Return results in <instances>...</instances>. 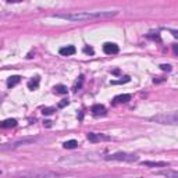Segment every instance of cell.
Instances as JSON below:
<instances>
[{
	"label": "cell",
	"instance_id": "obj_1",
	"mask_svg": "<svg viewBox=\"0 0 178 178\" xmlns=\"http://www.w3.org/2000/svg\"><path fill=\"white\" fill-rule=\"evenodd\" d=\"M118 11H75L67 13V14H56V18H61L71 22H81V21L97 20V18H109V17L117 16Z\"/></svg>",
	"mask_w": 178,
	"mask_h": 178
},
{
	"label": "cell",
	"instance_id": "obj_2",
	"mask_svg": "<svg viewBox=\"0 0 178 178\" xmlns=\"http://www.w3.org/2000/svg\"><path fill=\"white\" fill-rule=\"evenodd\" d=\"M59 173L50 170H24L17 171L13 174L14 178H56L59 177Z\"/></svg>",
	"mask_w": 178,
	"mask_h": 178
},
{
	"label": "cell",
	"instance_id": "obj_3",
	"mask_svg": "<svg viewBox=\"0 0 178 178\" xmlns=\"http://www.w3.org/2000/svg\"><path fill=\"white\" fill-rule=\"evenodd\" d=\"M150 121L159 122V124H170V125H175L178 122L177 113H164V114H157L154 117L149 118Z\"/></svg>",
	"mask_w": 178,
	"mask_h": 178
},
{
	"label": "cell",
	"instance_id": "obj_4",
	"mask_svg": "<svg viewBox=\"0 0 178 178\" xmlns=\"http://www.w3.org/2000/svg\"><path fill=\"white\" fill-rule=\"evenodd\" d=\"M106 160H116V162H138V156L134 153H125V152H118V153H113L109 156H105Z\"/></svg>",
	"mask_w": 178,
	"mask_h": 178
},
{
	"label": "cell",
	"instance_id": "obj_5",
	"mask_svg": "<svg viewBox=\"0 0 178 178\" xmlns=\"http://www.w3.org/2000/svg\"><path fill=\"white\" fill-rule=\"evenodd\" d=\"M36 141L35 138H24V139H20V141H16L13 143H7L4 146H0V149H16V148H20V146H25V145H31Z\"/></svg>",
	"mask_w": 178,
	"mask_h": 178
},
{
	"label": "cell",
	"instance_id": "obj_6",
	"mask_svg": "<svg viewBox=\"0 0 178 178\" xmlns=\"http://www.w3.org/2000/svg\"><path fill=\"white\" fill-rule=\"evenodd\" d=\"M89 142H93V143H96V142H100V141H109L110 138L103 135V134H95V132H89L86 135Z\"/></svg>",
	"mask_w": 178,
	"mask_h": 178
},
{
	"label": "cell",
	"instance_id": "obj_7",
	"mask_svg": "<svg viewBox=\"0 0 178 178\" xmlns=\"http://www.w3.org/2000/svg\"><path fill=\"white\" fill-rule=\"evenodd\" d=\"M118 46L116 43H105L103 44V52L106 54H117L118 53Z\"/></svg>",
	"mask_w": 178,
	"mask_h": 178
},
{
	"label": "cell",
	"instance_id": "obj_8",
	"mask_svg": "<svg viewBox=\"0 0 178 178\" xmlns=\"http://www.w3.org/2000/svg\"><path fill=\"white\" fill-rule=\"evenodd\" d=\"M90 111H92L93 116H96V117H99V116H105L106 114V107L103 105H93L92 109H90Z\"/></svg>",
	"mask_w": 178,
	"mask_h": 178
},
{
	"label": "cell",
	"instance_id": "obj_9",
	"mask_svg": "<svg viewBox=\"0 0 178 178\" xmlns=\"http://www.w3.org/2000/svg\"><path fill=\"white\" fill-rule=\"evenodd\" d=\"M75 52H77V49L74 47V46H65V47H61L60 50H59V53H60L61 56H73V54H75Z\"/></svg>",
	"mask_w": 178,
	"mask_h": 178
},
{
	"label": "cell",
	"instance_id": "obj_10",
	"mask_svg": "<svg viewBox=\"0 0 178 178\" xmlns=\"http://www.w3.org/2000/svg\"><path fill=\"white\" fill-rule=\"evenodd\" d=\"M16 125H17V120H14V118H7V120L0 122V128H14Z\"/></svg>",
	"mask_w": 178,
	"mask_h": 178
},
{
	"label": "cell",
	"instance_id": "obj_11",
	"mask_svg": "<svg viewBox=\"0 0 178 178\" xmlns=\"http://www.w3.org/2000/svg\"><path fill=\"white\" fill-rule=\"evenodd\" d=\"M142 166H146V167H167L166 162H142Z\"/></svg>",
	"mask_w": 178,
	"mask_h": 178
},
{
	"label": "cell",
	"instance_id": "obj_12",
	"mask_svg": "<svg viewBox=\"0 0 178 178\" xmlns=\"http://www.w3.org/2000/svg\"><path fill=\"white\" fill-rule=\"evenodd\" d=\"M157 175H163L167 178H178V173L175 170H167V171H159Z\"/></svg>",
	"mask_w": 178,
	"mask_h": 178
},
{
	"label": "cell",
	"instance_id": "obj_13",
	"mask_svg": "<svg viewBox=\"0 0 178 178\" xmlns=\"http://www.w3.org/2000/svg\"><path fill=\"white\" fill-rule=\"evenodd\" d=\"M20 81H21V77H18V75L10 77V78L7 79V86H8V88H13V86H16Z\"/></svg>",
	"mask_w": 178,
	"mask_h": 178
},
{
	"label": "cell",
	"instance_id": "obj_14",
	"mask_svg": "<svg viewBox=\"0 0 178 178\" xmlns=\"http://www.w3.org/2000/svg\"><path fill=\"white\" fill-rule=\"evenodd\" d=\"M131 99V95H118L114 97V103H127Z\"/></svg>",
	"mask_w": 178,
	"mask_h": 178
},
{
	"label": "cell",
	"instance_id": "obj_15",
	"mask_svg": "<svg viewBox=\"0 0 178 178\" xmlns=\"http://www.w3.org/2000/svg\"><path fill=\"white\" fill-rule=\"evenodd\" d=\"M78 146V142L75 139H71V141H67L64 142V148L65 149H75Z\"/></svg>",
	"mask_w": 178,
	"mask_h": 178
},
{
	"label": "cell",
	"instance_id": "obj_16",
	"mask_svg": "<svg viewBox=\"0 0 178 178\" xmlns=\"http://www.w3.org/2000/svg\"><path fill=\"white\" fill-rule=\"evenodd\" d=\"M39 86V78L35 77V79H32V81L28 82V88L31 89V90H35V89Z\"/></svg>",
	"mask_w": 178,
	"mask_h": 178
},
{
	"label": "cell",
	"instance_id": "obj_17",
	"mask_svg": "<svg viewBox=\"0 0 178 178\" xmlns=\"http://www.w3.org/2000/svg\"><path fill=\"white\" fill-rule=\"evenodd\" d=\"M54 92L60 93V95H64V93H67V86H64V85H56V86H54Z\"/></svg>",
	"mask_w": 178,
	"mask_h": 178
},
{
	"label": "cell",
	"instance_id": "obj_18",
	"mask_svg": "<svg viewBox=\"0 0 178 178\" xmlns=\"http://www.w3.org/2000/svg\"><path fill=\"white\" fill-rule=\"evenodd\" d=\"M82 84H84V75H81V77H79V81H78L77 82V84H75V85H74V92H77V90H78V89H79V88H81V86H82Z\"/></svg>",
	"mask_w": 178,
	"mask_h": 178
},
{
	"label": "cell",
	"instance_id": "obj_19",
	"mask_svg": "<svg viewBox=\"0 0 178 178\" xmlns=\"http://www.w3.org/2000/svg\"><path fill=\"white\" fill-rule=\"evenodd\" d=\"M125 82H130V77H124V79H120V81H111V85H120V84H125Z\"/></svg>",
	"mask_w": 178,
	"mask_h": 178
},
{
	"label": "cell",
	"instance_id": "obj_20",
	"mask_svg": "<svg viewBox=\"0 0 178 178\" xmlns=\"http://www.w3.org/2000/svg\"><path fill=\"white\" fill-rule=\"evenodd\" d=\"M53 111H54V109H52V107H46V109L42 110V113L44 116H50V114H53Z\"/></svg>",
	"mask_w": 178,
	"mask_h": 178
},
{
	"label": "cell",
	"instance_id": "obj_21",
	"mask_svg": "<svg viewBox=\"0 0 178 178\" xmlns=\"http://www.w3.org/2000/svg\"><path fill=\"white\" fill-rule=\"evenodd\" d=\"M84 53H86V54H90V56H92L95 52H93L92 47H88V46H86V47H84Z\"/></svg>",
	"mask_w": 178,
	"mask_h": 178
},
{
	"label": "cell",
	"instance_id": "obj_22",
	"mask_svg": "<svg viewBox=\"0 0 178 178\" xmlns=\"http://www.w3.org/2000/svg\"><path fill=\"white\" fill-rule=\"evenodd\" d=\"M160 68H162L163 71H171V65H168V64H162V65H160Z\"/></svg>",
	"mask_w": 178,
	"mask_h": 178
},
{
	"label": "cell",
	"instance_id": "obj_23",
	"mask_svg": "<svg viewBox=\"0 0 178 178\" xmlns=\"http://www.w3.org/2000/svg\"><path fill=\"white\" fill-rule=\"evenodd\" d=\"M67 105H68V100H63L60 105H59V107H64V106H67Z\"/></svg>",
	"mask_w": 178,
	"mask_h": 178
},
{
	"label": "cell",
	"instance_id": "obj_24",
	"mask_svg": "<svg viewBox=\"0 0 178 178\" xmlns=\"http://www.w3.org/2000/svg\"><path fill=\"white\" fill-rule=\"evenodd\" d=\"M43 124H44L46 127H52V121H49V120H46V121H44Z\"/></svg>",
	"mask_w": 178,
	"mask_h": 178
}]
</instances>
